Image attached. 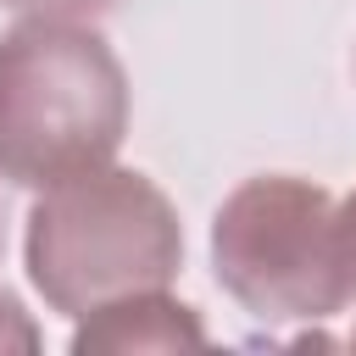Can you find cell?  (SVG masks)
<instances>
[{
    "instance_id": "obj_2",
    "label": "cell",
    "mask_w": 356,
    "mask_h": 356,
    "mask_svg": "<svg viewBox=\"0 0 356 356\" xmlns=\"http://www.w3.org/2000/svg\"><path fill=\"white\" fill-rule=\"evenodd\" d=\"M178 261V211L145 172H72L50 184L44 200L28 211V278L67 317H83L139 289H161Z\"/></svg>"
},
{
    "instance_id": "obj_1",
    "label": "cell",
    "mask_w": 356,
    "mask_h": 356,
    "mask_svg": "<svg viewBox=\"0 0 356 356\" xmlns=\"http://www.w3.org/2000/svg\"><path fill=\"white\" fill-rule=\"evenodd\" d=\"M128 128V78L100 33L28 17L0 39V178L50 189L106 167Z\"/></svg>"
},
{
    "instance_id": "obj_3",
    "label": "cell",
    "mask_w": 356,
    "mask_h": 356,
    "mask_svg": "<svg viewBox=\"0 0 356 356\" xmlns=\"http://www.w3.org/2000/svg\"><path fill=\"white\" fill-rule=\"evenodd\" d=\"M222 289L261 323H323L350 300L334 200L306 178H250L211 222Z\"/></svg>"
},
{
    "instance_id": "obj_4",
    "label": "cell",
    "mask_w": 356,
    "mask_h": 356,
    "mask_svg": "<svg viewBox=\"0 0 356 356\" xmlns=\"http://www.w3.org/2000/svg\"><path fill=\"white\" fill-rule=\"evenodd\" d=\"M206 345V328L200 317L161 295V289H139V295H122V300H106L95 312L78 317V334H72V350L78 356H128V350H200Z\"/></svg>"
},
{
    "instance_id": "obj_7",
    "label": "cell",
    "mask_w": 356,
    "mask_h": 356,
    "mask_svg": "<svg viewBox=\"0 0 356 356\" xmlns=\"http://www.w3.org/2000/svg\"><path fill=\"white\" fill-rule=\"evenodd\" d=\"M334 234H339V261H345V284L356 295V195L345 206H334Z\"/></svg>"
},
{
    "instance_id": "obj_5",
    "label": "cell",
    "mask_w": 356,
    "mask_h": 356,
    "mask_svg": "<svg viewBox=\"0 0 356 356\" xmlns=\"http://www.w3.org/2000/svg\"><path fill=\"white\" fill-rule=\"evenodd\" d=\"M0 6L28 11V17H67V22H78V17H95V11H106L117 0H0Z\"/></svg>"
},
{
    "instance_id": "obj_6",
    "label": "cell",
    "mask_w": 356,
    "mask_h": 356,
    "mask_svg": "<svg viewBox=\"0 0 356 356\" xmlns=\"http://www.w3.org/2000/svg\"><path fill=\"white\" fill-rule=\"evenodd\" d=\"M39 345V334H33V323L22 317V306L0 289V350H33Z\"/></svg>"
}]
</instances>
